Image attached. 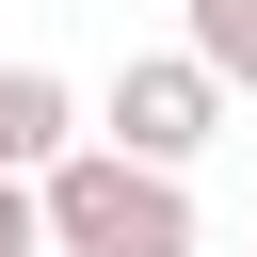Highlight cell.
<instances>
[{"instance_id":"obj_1","label":"cell","mask_w":257,"mask_h":257,"mask_svg":"<svg viewBox=\"0 0 257 257\" xmlns=\"http://www.w3.org/2000/svg\"><path fill=\"white\" fill-rule=\"evenodd\" d=\"M32 209H48V257H193V193L128 145H64Z\"/></svg>"},{"instance_id":"obj_2","label":"cell","mask_w":257,"mask_h":257,"mask_svg":"<svg viewBox=\"0 0 257 257\" xmlns=\"http://www.w3.org/2000/svg\"><path fill=\"white\" fill-rule=\"evenodd\" d=\"M225 112H241V96H225L193 48H128V64H112V96H96V145H128V161L193 177V161L225 145Z\"/></svg>"},{"instance_id":"obj_3","label":"cell","mask_w":257,"mask_h":257,"mask_svg":"<svg viewBox=\"0 0 257 257\" xmlns=\"http://www.w3.org/2000/svg\"><path fill=\"white\" fill-rule=\"evenodd\" d=\"M80 145V96H64V64H0V177H48Z\"/></svg>"},{"instance_id":"obj_4","label":"cell","mask_w":257,"mask_h":257,"mask_svg":"<svg viewBox=\"0 0 257 257\" xmlns=\"http://www.w3.org/2000/svg\"><path fill=\"white\" fill-rule=\"evenodd\" d=\"M177 48H193L225 96H257V0H177Z\"/></svg>"},{"instance_id":"obj_5","label":"cell","mask_w":257,"mask_h":257,"mask_svg":"<svg viewBox=\"0 0 257 257\" xmlns=\"http://www.w3.org/2000/svg\"><path fill=\"white\" fill-rule=\"evenodd\" d=\"M0 257H48V209H32V177H0Z\"/></svg>"}]
</instances>
